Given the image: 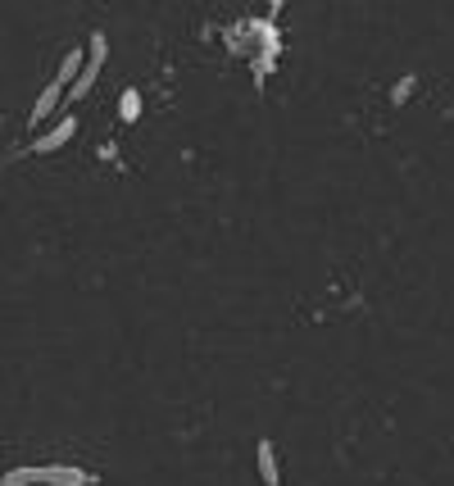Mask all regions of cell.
<instances>
[{"instance_id": "6da1fadb", "label": "cell", "mask_w": 454, "mask_h": 486, "mask_svg": "<svg viewBox=\"0 0 454 486\" xmlns=\"http://www.w3.org/2000/svg\"><path fill=\"white\" fill-rule=\"evenodd\" d=\"M100 477L78 464H36V468H5L0 486H96Z\"/></svg>"}, {"instance_id": "7a4b0ae2", "label": "cell", "mask_w": 454, "mask_h": 486, "mask_svg": "<svg viewBox=\"0 0 454 486\" xmlns=\"http://www.w3.org/2000/svg\"><path fill=\"white\" fill-rule=\"evenodd\" d=\"M105 60H109V36H105V32H91V55L82 60L78 77L68 83V100H82V96H91V87H96V77H100Z\"/></svg>"}, {"instance_id": "3957f363", "label": "cell", "mask_w": 454, "mask_h": 486, "mask_svg": "<svg viewBox=\"0 0 454 486\" xmlns=\"http://www.w3.org/2000/svg\"><path fill=\"white\" fill-rule=\"evenodd\" d=\"M73 137H78V118H73V114H64V118H59L55 128H46V132H36L27 150H32V155H55V150H59V146H68Z\"/></svg>"}, {"instance_id": "277c9868", "label": "cell", "mask_w": 454, "mask_h": 486, "mask_svg": "<svg viewBox=\"0 0 454 486\" xmlns=\"http://www.w3.org/2000/svg\"><path fill=\"white\" fill-rule=\"evenodd\" d=\"M64 100H68V87L59 83V77H51V83H46V92L36 96V105H32V114H27V123H32V128L51 123V114H55V109H59Z\"/></svg>"}, {"instance_id": "5b68a950", "label": "cell", "mask_w": 454, "mask_h": 486, "mask_svg": "<svg viewBox=\"0 0 454 486\" xmlns=\"http://www.w3.org/2000/svg\"><path fill=\"white\" fill-rule=\"evenodd\" d=\"M254 459H259V482H263V486H282L278 450H273V441H269V436H259V445H254Z\"/></svg>"}, {"instance_id": "8992f818", "label": "cell", "mask_w": 454, "mask_h": 486, "mask_svg": "<svg viewBox=\"0 0 454 486\" xmlns=\"http://www.w3.org/2000/svg\"><path fill=\"white\" fill-rule=\"evenodd\" d=\"M82 60H87V51H68V55L59 60V68H55V77H59V83H64V87L73 83V77H78V68H82Z\"/></svg>"}, {"instance_id": "52a82bcc", "label": "cell", "mask_w": 454, "mask_h": 486, "mask_svg": "<svg viewBox=\"0 0 454 486\" xmlns=\"http://www.w3.org/2000/svg\"><path fill=\"white\" fill-rule=\"evenodd\" d=\"M119 118H123V123H137V118H141V92L137 87H128L119 96Z\"/></svg>"}, {"instance_id": "ba28073f", "label": "cell", "mask_w": 454, "mask_h": 486, "mask_svg": "<svg viewBox=\"0 0 454 486\" xmlns=\"http://www.w3.org/2000/svg\"><path fill=\"white\" fill-rule=\"evenodd\" d=\"M413 83H419L413 73H409V77H400V83H395V92H391V105H404V100H409V92H413Z\"/></svg>"}, {"instance_id": "9c48e42d", "label": "cell", "mask_w": 454, "mask_h": 486, "mask_svg": "<svg viewBox=\"0 0 454 486\" xmlns=\"http://www.w3.org/2000/svg\"><path fill=\"white\" fill-rule=\"evenodd\" d=\"M282 5H286V0H269V19H278V14H282Z\"/></svg>"}]
</instances>
